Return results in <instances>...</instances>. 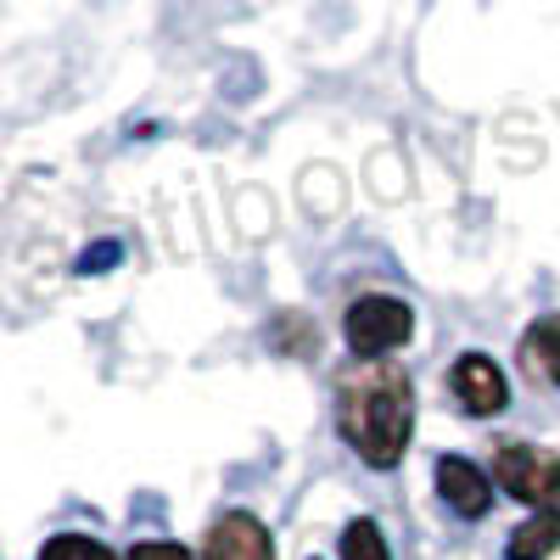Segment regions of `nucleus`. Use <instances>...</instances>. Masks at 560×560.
Segmentation results:
<instances>
[{"instance_id": "obj_7", "label": "nucleus", "mask_w": 560, "mask_h": 560, "mask_svg": "<svg viewBox=\"0 0 560 560\" xmlns=\"http://www.w3.org/2000/svg\"><path fill=\"white\" fill-rule=\"evenodd\" d=\"M560 549V510H533V516L510 533L504 560H549Z\"/></svg>"}, {"instance_id": "obj_4", "label": "nucleus", "mask_w": 560, "mask_h": 560, "mask_svg": "<svg viewBox=\"0 0 560 560\" xmlns=\"http://www.w3.org/2000/svg\"><path fill=\"white\" fill-rule=\"evenodd\" d=\"M448 387H454L459 409H465V415H477V420H488V415H499V409L510 404V376L499 370L493 353H477V348L454 359Z\"/></svg>"}, {"instance_id": "obj_6", "label": "nucleus", "mask_w": 560, "mask_h": 560, "mask_svg": "<svg viewBox=\"0 0 560 560\" xmlns=\"http://www.w3.org/2000/svg\"><path fill=\"white\" fill-rule=\"evenodd\" d=\"M438 493H443V504L454 510V516H465V522H482L488 510H493V477L482 471L477 459H465V454H443L438 459Z\"/></svg>"}, {"instance_id": "obj_8", "label": "nucleus", "mask_w": 560, "mask_h": 560, "mask_svg": "<svg viewBox=\"0 0 560 560\" xmlns=\"http://www.w3.org/2000/svg\"><path fill=\"white\" fill-rule=\"evenodd\" d=\"M522 364L533 370V376L555 382L560 387V314H544L527 325V337H522Z\"/></svg>"}, {"instance_id": "obj_12", "label": "nucleus", "mask_w": 560, "mask_h": 560, "mask_svg": "<svg viewBox=\"0 0 560 560\" xmlns=\"http://www.w3.org/2000/svg\"><path fill=\"white\" fill-rule=\"evenodd\" d=\"M118 258H124V247H118V242H96V247H84V253H79V264H73V269H79V275H107Z\"/></svg>"}, {"instance_id": "obj_3", "label": "nucleus", "mask_w": 560, "mask_h": 560, "mask_svg": "<svg viewBox=\"0 0 560 560\" xmlns=\"http://www.w3.org/2000/svg\"><path fill=\"white\" fill-rule=\"evenodd\" d=\"M493 482L533 510H560V454L533 443H499L493 454Z\"/></svg>"}, {"instance_id": "obj_10", "label": "nucleus", "mask_w": 560, "mask_h": 560, "mask_svg": "<svg viewBox=\"0 0 560 560\" xmlns=\"http://www.w3.org/2000/svg\"><path fill=\"white\" fill-rule=\"evenodd\" d=\"M342 560H393V549H387L382 527L370 522V516H359V522H348V527H342Z\"/></svg>"}, {"instance_id": "obj_11", "label": "nucleus", "mask_w": 560, "mask_h": 560, "mask_svg": "<svg viewBox=\"0 0 560 560\" xmlns=\"http://www.w3.org/2000/svg\"><path fill=\"white\" fill-rule=\"evenodd\" d=\"M39 560H118L102 538H90V533H62L39 549Z\"/></svg>"}, {"instance_id": "obj_2", "label": "nucleus", "mask_w": 560, "mask_h": 560, "mask_svg": "<svg viewBox=\"0 0 560 560\" xmlns=\"http://www.w3.org/2000/svg\"><path fill=\"white\" fill-rule=\"evenodd\" d=\"M415 337V308L404 298L387 292H364L359 303H348L342 314V342L353 359H387Z\"/></svg>"}, {"instance_id": "obj_9", "label": "nucleus", "mask_w": 560, "mask_h": 560, "mask_svg": "<svg viewBox=\"0 0 560 560\" xmlns=\"http://www.w3.org/2000/svg\"><path fill=\"white\" fill-rule=\"evenodd\" d=\"M269 348L275 353H298V359H314L319 353V331L303 319V314H280L275 325H269Z\"/></svg>"}, {"instance_id": "obj_13", "label": "nucleus", "mask_w": 560, "mask_h": 560, "mask_svg": "<svg viewBox=\"0 0 560 560\" xmlns=\"http://www.w3.org/2000/svg\"><path fill=\"white\" fill-rule=\"evenodd\" d=\"M129 560H191V549L174 544V538H147V544H135Z\"/></svg>"}, {"instance_id": "obj_5", "label": "nucleus", "mask_w": 560, "mask_h": 560, "mask_svg": "<svg viewBox=\"0 0 560 560\" xmlns=\"http://www.w3.org/2000/svg\"><path fill=\"white\" fill-rule=\"evenodd\" d=\"M197 560H275V538L253 510H224V516L208 527Z\"/></svg>"}, {"instance_id": "obj_1", "label": "nucleus", "mask_w": 560, "mask_h": 560, "mask_svg": "<svg viewBox=\"0 0 560 560\" xmlns=\"http://www.w3.org/2000/svg\"><path fill=\"white\" fill-rule=\"evenodd\" d=\"M337 432L370 471H393L415 438V382L387 359H353L337 376Z\"/></svg>"}]
</instances>
